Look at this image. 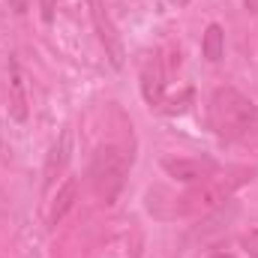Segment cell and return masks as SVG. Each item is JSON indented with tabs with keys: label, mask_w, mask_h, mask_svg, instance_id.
Masks as SVG:
<instances>
[{
	"label": "cell",
	"mask_w": 258,
	"mask_h": 258,
	"mask_svg": "<svg viewBox=\"0 0 258 258\" xmlns=\"http://www.w3.org/2000/svg\"><path fill=\"white\" fill-rule=\"evenodd\" d=\"M207 120L210 129L225 138V141H234V138H246L249 132H255L258 126V108L249 96H243L240 90L234 87H219L213 90L210 96V108H207Z\"/></svg>",
	"instance_id": "6da1fadb"
},
{
	"label": "cell",
	"mask_w": 258,
	"mask_h": 258,
	"mask_svg": "<svg viewBox=\"0 0 258 258\" xmlns=\"http://www.w3.org/2000/svg\"><path fill=\"white\" fill-rule=\"evenodd\" d=\"M249 177H252L249 168H234V171H228V174H210L207 180L195 183L183 198H177V201H180L177 210L186 213V216H204V213L222 207V204L228 201V195L234 192L243 180H249Z\"/></svg>",
	"instance_id": "7a4b0ae2"
},
{
	"label": "cell",
	"mask_w": 258,
	"mask_h": 258,
	"mask_svg": "<svg viewBox=\"0 0 258 258\" xmlns=\"http://www.w3.org/2000/svg\"><path fill=\"white\" fill-rule=\"evenodd\" d=\"M126 171H129V159L117 144L96 147V153L90 159V168H87V177H90V186H93L96 198H102L105 204H114V198L120 195L123 183H126Z\"/></svg>",
	"instance_id": "3957f363"
},
{
	"label": "cell",
	"mask_w": 258,
	"mask_h": 258,
	"mask_svg": "<svg viewBox=\"0 0 258 258\" xmlns=\"http://www.w3.org/2000/svg\"><path fill=\"white\" fill-rule=\"evenodd\" d=\"M87 6H90V18H93L96 36H99L105 54L111 57V63L120 69V66H123V48H120V39H117V33H114V24H111V18H108L105 0H87Z\"/></svg>",
	"instance_id": "277c9868"
},
{
	"label": "cell",
	"mask_w": 258,
	"mask_h": 258,
	"mask_svg": "<svg viewBox=\"0 0 258 258\" xmlns=\"http://www.w3.org/2000/svg\"><path fill=\"white\" fill-rule=\"evenodd\" d=\"M162 168H165V174L168 177H174V180H180V183H201V180H207L210 174H216V165L210 162V159H198V156H171V159H162Z\"/></svg>",
	"instance_id": "5b68a950"
},
{
	"label": "cell",
	"mask_w": 258,
	"mask_h": 258,
	"mask_svg": "<svg viewBox=\"0 0 258 258\" xmlns=\"http://www.w3.org/2000/svg\"><path fill=\"white\" fill-rule=\"evenodd\" d=\"M162 90H165V72L156 54H147V60L141 63V93L147 99V105H159L162 102Z\"/></svg>",
	"instance_id": "8992f818"
},
{
	"label": "cell",
	"mask_w": 258,
	"mask_h": 258,
	"mask_svg": "<svg viewBox=\"0 0 258 258\" xmlns=\"http://www.w3.org/2000/svg\"><path fill=\"white\" fill-rule=\"evenodd\" d=\"M9 117L18 123L27 120V84L15 57H9Z\"/></svg>",
	"instance_id": "52a82bcc"
},
{
	"label": "cell",
	"mask_w": 258,
	"mask_h": 258,
	"mask_svg": "<svg viewBox=\"0 0 258 258\" xmlns=\"http://www.w3.org/2000/svg\"><path fill=\"white\" fill-rule=\"evenodd\" d=\"M69 153H72V135H69V129L60 132V138L51 144V150H48V159H45V189L57 180V174L66 168V162H69Z\"/></svg>",
	"instance_id": "ba28073f"
},
{
	"label": "cell",
	"mask_w": 258,
	"mask_h": 258,
	"mask_svg": "<svg viewBox=\"0 0 258 258\" xmlns=\"http://www.w3.org/2000/svg\"><path fill=\"white\" fill-rule=\"evenodd\" d=\"M75 201H78V180L75 177H66L63 186L57 189L54 201H51V210H48V225L51 228H57L63 222V216L75 207Z\"/></svg>",
	"instance_id": "9c48e42d"
},
{
	"label": "cell",
	"mask_w": 258,
	"mask_h": 258,
	"mask_svg": "<svg viewBox=\"0 0 258 258\" xmlns=\"http://www.w3.org/2000/svg\"><path fill=\"white\" fill-rule=\"evenodd\" d=\"M201 54L210 60V63H219L222 60V54H225V30H222V24H207V30H204V36H201Z\"/></svg>",
	"instance_id": "30bf717a"
},
{
	"label": "cell",
	"mask_w": 258,
	"mask_h": 258,
	"mask_svg": "<svg viewBox=\"0 0 258 258\" xmlns=\"http://www.w3.org/2000/svg\"><path fill=\"white\" fill-rule=\"evenodd\" d=\"M240 243H243V249L249 252V258H258V228L246 231V234L240 237Z\"/></svg>",
	"instance_id": "8fae6325"
},
{
	"label": "cell",
	"mask_w": 258,
	"mask_h": 258,
	"mask_svg": "<svg viewBox=\"0 0 258 258\" xmlns=\"http://www.w3.org/2000/svg\"><path fill=\"white\" fill-rule=\"evenodd\" d=\"M39 9H42V21H45V24H51V21H54L57 0H39Z\"/></svg>",
	"instance_id": "7c38bea8"
},
{
	"label": "cell",
	"mask_w": 258,
	"mask_h": 258,
	"mask_svg": "<svg viewBox=\"0 0 258 258\" xmlns=\"http://www.w3.org/2000/svg\"><path fill=\"white\" fill-rule=\"evenodd\" d=\"M27 3H30V0H9V6H12L18 15H21V12H27Z\"/></svg>",
	"instance_id": "4fadbf2b"
},
{
	"label": "cell",
	"mask_w": 258,
	"mask_h": 258,
	"mask_svg": "<svg viewBox=\"0 0 258 258\" xmlns=\"http://www.w3.org/2000/svg\"><path fill=\"white\" fill-rule=\"evenodd\" d=\"M210 258H234V255H228V252H216V255H210Z\"/></svg>",
	"instance_id": "5bb4252c"
}]
</instances>
